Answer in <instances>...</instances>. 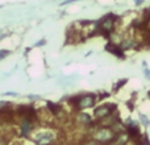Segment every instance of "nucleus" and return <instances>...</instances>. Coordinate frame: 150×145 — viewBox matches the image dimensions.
Segmentation results:
<instances>
[{
	"instance_id": "obj_1",
	"label": "nucleus",
	"mask_w": 150,
	"mask_h": 145,
	"mask_svg": "<svg viewBox=\"0 0 150 145\" xmlns=\"http://www.w3.org/2000/svg\"><path fill=\"white\" fill-rule=\"evenodd\" d=\"M117 133L109 127H101V125H93L90 131V139L98 141L101 145H112Z\"/></svg>"
},
{
	"instance_id": "obj_2",
	"label": "nucleus",
	"mask_w": 150,
	"mask_h": 145,
	"mask_svg": "<svg viewBox=\"0 0 150 145\" xmlns=\"http://www.w3.org/2000/svg\"><path fill=\"white\" fill-rule=\"evenodd\" d=\"M98 102V96L95 94H84V95H76L70 98L69 103L74 107L75 112L78 111H84V109L92 108Z\"/></svg>"
},
{
	"instance_id": "obj_3",
	"label": "nucleus",
	"mask_w": 150,
	"mask_h": 145,
	"mask_svg": "<svg viewBox=\"0 0 150 145\" xmlns=\"http://www.w3.org/2000/svg\"><path fill=\"white\" fill-rule=\"evenodd\" d=\"M116 109H117L116 104H111V103L100 104V106L93 108L92 117L96 120V122H101L103 119H105V117H108L109 115H112L113 112H116Z\"/></svg>"
},
{
	"instance_id": "obj_4",
	"label": "nucleus",
	"mask_w": 150,
	"mask_h": 145,
	"mask_svg": "<svg viewBox=\"0 0 150 145\" xmlns=\"http://www.w3.org/2000/svg\"><path fill=\"white\" fill-rule=\"evenodd\" d=\"M37 119L32 117H20V136L24 139H28L33 135L36 129Z\"/></svg>"
},
{
	"instance_id": "obj_5",
	"label": "nucleus",
	"mask_w": 150,
	"mask_h": 145,
	"mask_svg": "<svg viewBox=\"0 0 150 145\" xmlns=\"http://www.w3.org/2000/svg\"><path fill=\"white\" fill-rule=\"evenodd\" d=\"M57 141V133L54 131H42V132L37 133L34 137V144L36 145H54Z\"/></svg>"
},
{
	"instance_id": "obj_6",
	"label": "nucleus",
	"mask_w": 150,
	"mask_h": 145,
	"mask_svg": "<svg viewBox=\"0 0 150 145\" xmlns=\"http://www.w3.org/2000/svg\"><path fill=\"white\" fill-rule=\"evenodd\" d=\"M74 123H75V125H78V127H80V128H84V129H90V128H92L93 125H95L92 116L83 111L75 112Z\"/></svg>"
},
{
	"instance_id": "obj_7",
	"label": "nucleus",
	"mask_w": 150,
	"mask_h": 145,
	"mask_svg": "<svg viewBox=\"0 0 150 145\" xmlns=\"http://www.w3.org/2000/svg\"><path fill=\"white\" fill-rule=\"evenodd\" d=\"M80 145H101V144H99L98 141H95V140H92V139L88 137L87 140H83L82 143H80Z\"/></svg>"
},
{
	"instance_id": "obj_8",
	"label": "nucleus",
	"mask_w": 150,
	"mask_h": 145,
	"mask_svg": "<svg viewBox=\"0 0 150 145\" xmlns=\"http://www.w3.org/2000/svg\"><path fill=\"white\" fill-rule=\"evenodd\" d=\"M11 52H8V50H0V60H4L7 55H9Z\"/></svg>"
},
{
	"instance_id": "obj_9",
	"label": "nucleus",
	"mask_w": 150,
	"mask_h": 145,
	"mask_svg": "<svg viewBox=\"0 0 150 145\" xmlns=\"http://www.w3.org/2000/svg\"><path fill=\"white\" fill-rule=\"evenodd\" d=\"M0 145H8V139L7 137H1V139H0Z\"/></svg>"
},
{
	"instance_id": "obj_10",
	"label": "nucleus",
	"mask_w": 150,
	"mask_h": 145,
	"mask_svg": "<svg viewBox=\"0 0 150 145\" xmlns=\"http://www.w3.org/2000/svg\"><path fill=\"white\" fill-rule=\"evenodd\" d=\"M146 44L150 45V33L148 34V36H146Z\"/></svg>"
},
{
	"instance_id": "obj_11",
	"label": "nucleus",
	"mask_w": 150,
	"mask_h": 145,
	"mask_svg": "<svg viewBox=\"0 0 150 145\" xmlns=\"http://www.w3.org/2000/svg\"><path fill=\"white\" fill-rule=\"evenodd\" d=\"M142 1H144V0H136V4H141Z\"/></svg>"
},
{
	"instance_id": "obj_12",
	"label": "nucleus",
	"mask_w": 150,
	"mask_h": 145,
	"mask_svg": "<svg viewBox=\"0 0 150 145\" xmlns=\"http://www.w3.org/2000/svg\"><path fill=\"white\" fill-rule=\"evenodd\" d=\"M1 137H4V136H3V133H0V139H1Z\"/></svg>"
},
{
	"instance_id": "obj_13",
	"label": "nucleus",
	"mask_w": 150,
	"mask_h": 145,
	"mask_svg": "<svg viewBox=\"0 0 150 145\" xmlns=\"http://www.w3.org/2000/svg\"><path fill=\"white\" fill-rule=\"evenodd\" d=\"M148 95H149V96H150V91H149V92H148Z\"/></svg>"
},
{
	"instance_id": "obj_14",
	"label": "nucleus",
	"mask_w": 150,
	"mask_h": 145,
	"mask_svg": "<svg viewBox=\"0 0 150 145\" xmlns=\"http://www.w3.org/2000/svg\"><path fill=\"white\" fill-rule=\"evenodd\" d=\"M8 145H9V144H8ZM12 145H18V144H12Z\"/></svg>"
}]
</instances>
